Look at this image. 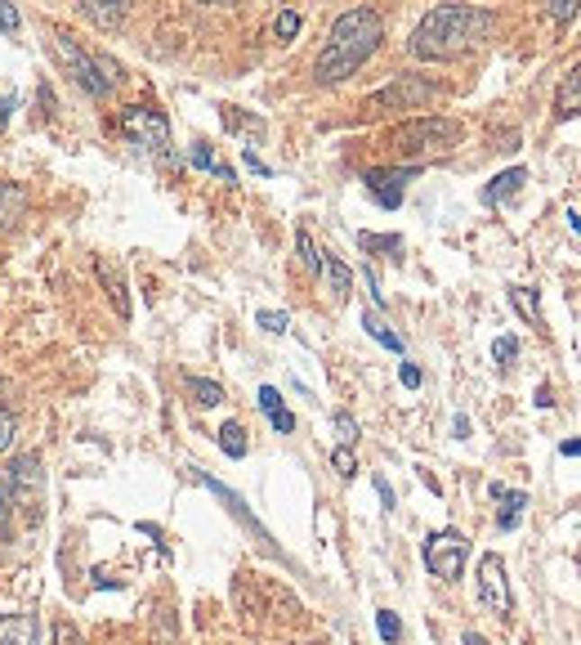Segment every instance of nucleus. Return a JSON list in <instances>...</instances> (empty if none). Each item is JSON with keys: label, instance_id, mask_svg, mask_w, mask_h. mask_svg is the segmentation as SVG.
<instances>
[{"label": "nucleus", "instance_id": "nucleus-1", "mask_svg": "<svg viewBox=\"0 0 581 645\" xmlns=\"http://www.w3.org/2000/svg\"><path fill=\"white\" fill-rule=\"evenodd\" d=\"M492 32V14L478 9V5H439L430 9L416 32H412V54L416 59H430V63H443V59H457L465 50L483 45Z\"/></svg>", "mask_w": 581, "mask_h": 645}, {"label": "nucleus", "instance_id": "nucleus-2", "mask_svg": "<svg viewBox=\"0 0 581 645\" xmlns=\"http://www.w3.org/2000/svg\"><path fill=\"white\" fill-rule=\"evenodd\" d=\"M380 36H385V23L376 9H345L331 32H327V45L313 63V77L318 86H340L349 81L376 50H380Z\"/></svg>", "mask_w": 581, "mask_h": 645}, {"label": "nucleus", "instance_id": "nucleus-3", "mask_svg": "<svg viewBox=\"0 0 581 645\" xmlns=\"http://www.w3.org/2000/svg\"><path fill=\"white\" fill-rule=\"evenodd\" d=\"M54 45H59V59L68 63V72L77 77V86H81V90H90L95 99H104L116 81H121V68H116L113 59H108V54H90V50H81V45H77V36H72L68 27H54Z\"/></svg>", "mask_w": 581, "mask_h": 645}, {"label": "nucleus", "instance_id": "nucleus-4", "mask_svg": "<svg viewBox=\"0 0 581 645\" xmlns=\"http://www.w3.org/2000/svg\"><path fill=\"white\" fill-rule=\"evenodd\" d=\"M457 139H461V122H452V117H412L407 126L394 130V148L407 152V157L439 152V148H448Z\"/></svg>", "mask_w": 581, "mask_h": 645}, {"label": "nucleus", "instance_id": "nucleus-5", "mask_svg": "<svg viewBox=\"0 0 581 645\" xmlns=\"http://www.w3.org/2000/svg\"><path fill=\"white\" fill-rule=\"evenodd\" d=\"M465 560H469V538L461 529H439V533L425 538V569L434 578H443V583L461 578Z\"/></svg>", "mask_w": 581, "mask_h": 645}, {"label": "nucleus", "instance_id": "nucleus-6", "mask_svg": "<svg viewBox=\"0 0 581 645\" xmlns=\"http://www.w3.org/2000/svg\"><path fill=\"white\" fill-rule=\"evenodd\" d=\"M439 95V86L434 81H425V77H398L394 86H385L380 95H371L367 99V113L376 117V113H416L421 104H430Z\"/></svg>", "mask_w": 581, "mask_h": 645}, {"label": "nucleus", "instance_id": "nucleus-7", "mask_svg": "<svg viewBox=\"0 0 581 645\" xmlns=\"http://www.w3.org/2000/svg\"><path fill=\"white\" fill-rule=\"evenodd\" d=\"M478 605L496 619H510L514 610V596H510V578H505V560L496 551H487L478 560Z\"/></svg>", "mask_w": 581, "mask_h": 645}, {"label": "nucleus", "instance_id": "nucleus-8", "mask_svg": "<svg viewBox=\"0 0 581 645\" xmlns=\"http://www.w3.org/2000/svg\"><path fill=\"white\" fill-rule=\"evenodd\" d=\"M121 130H125V139H134L143 152L166 157V148H170V126H166V117L152 113V108H130V113L121 117Z\"/></svg>", "mask_w": 581, "mask_h": 645}, {"label": "nucleus", "instance_id": "nucleus-9", "mask_svg": "<svg viewBox=\"0 0 581 645\" xmlns=\"http://www.w3.org/2000/svg\"><path fill=\"white\" fill-rule=\"evenodd\" d=\"M416 175V166H398V170H367L362 180H367V193L385 207V211H394L398 202H403V184Z\"/></svg>", "mask_w": 581, "mask_h": 645}, {"label": "nucleus", "instance_id": "nucleus-10", "mask_svg": "<svg viewBox=\"0 0 581 645\" xmlns=\"http://www.w3.org/2000/svg\"><path fill=\"white\" fill-rule=\"evenodd\" d=\"M36 614H0V645H36Z\"/></svg>", "mask_w": 581, "mask_h": 645}, {"label": "nucleus", "instance_id": "nucleus-11", "mask_svg": "<svg viewBox=\"0 0 581 645\" xmlns=\"http://www.w3.org/2000/svg\"><path fill=\"white\" fill-rule=\"evenodd\" d=\"M523 184H528V170H523V166H510V170H501V175L483 189V202H487V207H501V202L514 198Z\"/></svg>", "mask_w": 581, "mask_h": 645}, {"label": "nucleus", "instance_id": "nucleus-12", "mask_svg": "<svg viewBox=\"0 0 581 645\" xmlns=\"http://www.w3.org/2000/svg\"><path fill=\"white\" fill-rule=\"evenodd\" d=\"M95 269H99V278H104V287H108V296H113V309L121 318H130V287H125V278L116 273V264L108 256H99Z\"/></svg>", "mask_w": 581, "mask_h": 645}, {"label": "nucleus", "instance_id": "nucleus-13", "mask_svg": "<svg viewBox=\"0 0 581 645\" xmlns=\"http://www.w3.org/2000/svg\"><path fill=\"white\" fill-rule=\"evenodd\" d=\"M555 117L568 122V117H581V63H573V72L564 77L559 95H555Z\"/></svg>", "mask_w": 581, "mask_h": 645}, {"label": "nucleus", "instance_id": "nucleus-14", "mask_svg": "<svg viewBox=\"0 0 581 645\" xmlns=\"http://www.w3.org/2000/svg\"><path fill=\"white\" fill-rule=\"evenodd\" d=\"M487 493H492L496 502H505L496 524H501L505 533H510V529H519V516H523V507H528V493H523V489H505V484H492Z\"/></svg>", "mask_w": 581, "mask_h": 645}, {"label": "nucleus", "instance_id": "nucleus-15", "mask_svg": "<svg viewBox=\"0 0 581 645\" xmlns=\"http://www.w3.org/2000/svg\"><path fill=\"white\" fill-rule=\"evenodd\" d=\"M27 211V193L18 184H0V234H9Z\"/></svg>", "mask_w": 581, "mask_h": 645}, {"label": "nucleus", "instance_id": "nucleus-16", "mask_svg": "<svg viewBox=\"0 0 581 645\" xmlns=\"http://www.w3.org/2000/svg\"><path fill=\"white\" fill-rule=\"evenodd\" d=\"M259 408H264V417L273 421V430H277V435H291V430H295V417L286 412L282 394H277L273 386H264V390H259Z\"/></svg>", "mask_w": 581, "mask_h": 645}, {"label": "nucleus", "instance_id": "nucleus-17", "mask_svg": "<svg viewBox=\"0 0 581 645\" xmlns=\"http://www.w3.org/2000/svg\"><path fill=\"white\" fill-rule=\"evenodd\" d=\"M81 14H86L90 23H99V27H116V23H125V5H121V0H86V5H81Z\"/></svg>", "mask_w": 581, "mask_h": 645}, {"label": "nucleus", "instance_id": "nucleus-18", "mask_svg": "<svg viewBox=\"0 0 581 645\" xmlns=\"http://www.w3.org/2000/svg\"><path fill=\"white\" fill-rule=\"evenodd\" d=\"M322 273H327V282H331V296L345 300L349 287H353V269H349L340 256H322Z\"/></svg>", "mask_w": 581, "mask_h": 645}, {"label": "nucleus", "instance_id": "nucleus-19", "mask_svg": "<svg viewBox=\"0 0 581 645\" xmlns=\"http://www.w3.org/2000/svg\"><path fill=\"white\" fill-rule=\"evenodd\" d=\"M510 305H514L528 323H537V327H541V300H537V287H510Z\"/></svg>", "mask_w": 581, "mask_h": 645}, {"label": "nucleus", "instance_id": "nucleus-20", "mask_svg": "<svg viewBox=\"0 0 581 645\" xmlns=\"http://www.w3.org/2000/svg\"><path fill=\"white\" fill-rule=\"evenodd\" d=\"M188 161H193L197 170H211V175H220V180H229V184H232V170H229V166H220V161H215V152H211V143H193V152H188Z\"/></svg>", "mask_w": 581, "mask_h": 645}, {"label": "nucleus", "instance_id": "nucleus-21", "mask_svg": "<svg viewBox=\"0 0 581 645\" xmlns=\"http://www.w3.org/2000/svg\"><path fill=\"white\" fill-rule=\"evenodd\" d=\"M188 390H193V399H197L202 408H215V403H224V386H220V382H206V377H188Z\"/></svg>", "mask_w": 581, "mask_h": 645}, {"label": "nucleus", "instance_id": "nucleus-22", "mask_svg": "<svg viewBox=\"0 0 581 645\" xmlns=\"http://www.w3.org/2000/svg\"><path fill=\"white\" fill-rule=\"evenodd\" d=\"M362 327H367V332H371V336H376V341H380L385 350L403 355V336H398V332H389V327H385V323H380L376 314H362Z\"/></svg>", "mask_w": 581, "mask_h": 645}, {"label": "nucleus", "instance_id": "nucleus-23", "mask_svg": "<svg viewBox=\"0 0 581 645\" xmlns=\"http://www.w3.org/2000/svg\"><path fill=\"white\" fill-rule=\"evenodd\" d=\"M295 252H300V260H304V269H309V273H322V256H327V252H318V243H313V234H309V229H300Z\"/></svg>", "mask_w": 581, "mask_h": 645}, {"label": "nucleus", "instance_id": "nucleus-24", "mask_svg": "<svg viewBox=\"0 0 581 645\" xmlns=\"http://www.w3.org/2000/svg\"><path fill=\"white\" fill-rule=\"evenodd\" d=\"M220 448H224L229 457H246V430H241L237 421H224V426H220Z\"/></svg>", "mask_w": 581, "mask_h": 645}, {"label": "nucleus", "instance_id": "nucleus-25", "mask_svg": "<svg viewBox=\"0 0 581 645\" xmlns=\"http://www.w3.org/2000/svg\"><path fill=\"white\" fill-rule=\"evenodd\" d=\"M376 628H380V641H389V645L403 637V623H398L394 610H376Z\"/></svg>", "mask_w": 581, "mask_h": 645}, {"label": "nucleus", "instance_id": "nucleus-26", "mask_svg": "<svg viewBox=\"0 0 581 645\" xmlns=\"http://www.w3.org/2000/svg\"><path fill=\"white\" fill-rule=\"evenodd\" d=\"M492 359H496V368H510V364L519 359V341H514V336H496V346H492Z\"/></svg>", "mask_w": 581, "mask_h": 645}, {"label": "nucleus", "instance_id": "nucleus-27", "mask_svg": "<svg viewBox=\"0 0 581 645\" xmlns=\"http://www.w3.org/2000/svg\"><path fill=\"white\" fill-rule=\"evenodd\" d=\"M295 32H300V14H295V9H282L277 23H273V36H277V41H291Z\"/></svg>", "mask_w": 581, "mask_h": 645}, {"label": "nucleus", "instance_id": "nucleus-28", "mask_svg": "<svg viewBox=\"0 0 581 645\" xmlns=\"http://www.w3.org/2000/svg\"><path fill=\"white\" fill-rule=\"evenodd\" d=\"M259 327H264V332H286V327H291V314H286V309H259Z\"/></svg>", "mask_w": 581, "mask_h": 645}, {"label": "nucleus", "instance_id": "nucleus-29", "mask_svg": "<svg viewBox=\"0 0 581 645\" xmlns=\"http://www.w3.org/2000/svg\"><path fill=\"white\" fill-rule=\"evenodd\" d=\"M331 466H336L345 480H349V475H358V457H353V448H345V444H340V448L331 453Z\"/></svg>", "mask_w": 581, "mask_h": 645}, {"label": "nucleus", "instance_id": "nucleus-30", "mask_svg": "<svg viewBox=\"0 0 581 645\" xmlns=\"http://www.w3.org/2000/svg\"><path fill=\"white\" fill-rule=\"evenodd\" d=\"M546 14H550L555 23H573V18H577V0H550Z\"/></svg>", "mask_w": 581, "mask_h": 645}, {"label": "nucleus", "instance_id": "nucleus-31", "mask_svg": "<svg viewBox=\"0 0 581 645\" xmlns=\"http://www.w3.org/2000/svg\"><path fill=\"white\" fill-rule=\"evenodd\" d=\"M18 27H23V18H18V9L0 0V32H5V36H18Z\"/></svg>", "mask_w": 581, "mask_h": 645}, {"label": "nucleus", "instance_id": "nucleus-32", "mask_svg": "<svg viewBox=\"0 0 581 645\" xmlns=\"http://www.w3.org/2000/svg\"><path fill=\"white\" fill-rule=\"evenodd\" d=\"M336 430H340V444H345V448L358 439V421H353L349 412H336Z\"/></svg>", "mask_w": 581, "mask_h": 645}, {"label": "nucleus", "instance_id": "nucleus-33", "mask_svg": "<svg viewBox=\"0 0 581 645\" xmlns=\"http://www.w3.org/2000/svg\"><path fill=\"white\" fill-rule=\"evenodd\" d=\"M358 243H362L367 252H376V247H385V252H398V238H376V234H358Z\"/></svg>", "mask_w": 581, "mask_h": 645}, {"label": "nucleus", "instance_id": "nucleus-34", "mask_svg": "<svg viewBox=\"0 0 581 645\" xmlns=\"http://www.w3.org/2000/svg\"><path fill=\"white\" fill-rule=\"evenodd\" d=\"M9 439H14V412H9V408H0V453L9 448Z\"/></svg>", "mask_w": 581, "mask_h": 645}, {"label": "nucleus", "instance_id": "nucleus-35", "mask_svg": "<svg viewBox=\"0 0 581 645\" xmlns=\"http://www.w3.org/2000/svg\"><path fill=\"white\" fill-rule=\"evenodd\" d=\"M398 382L407 390H416L421 386V368H416V364H403V368H398Z\"/></svg>", "mask_w": 581, "mask_h": 645}, {"label": "nucleus", "instance_id": "nucleus-36", "mask_svg": "<svg viewBox=\"0 0 581 645\" xmlns=\"http://www.w3.org/2000/svg\"><path fill=\"white\" fill-rule=\"evenodd\" d=\"M376 493H380L385 511H394V489H389V480H376Z\"/></svg>", "mask_w": 581, "mask_h": 645}, {"label": "nucleus", "instance_id": "nucleus-37", "mask_svg": "<svg viewBox=\"0 0 581 645\" xmlns=\"http://www.w3.org/2000/svg\"><path fill=\"white\" fill-rule=\"evenodd\" d=\"M241 157H246V166H250V170H255V175H268V166H264V161H259V157H255V152H250V148H246V152H241Z\"/></svg>", "mask_w": 581, "mask_h": 645}, {"label": "nucleus", "instance_id": "nucleus-38", "mask_svg": "<svg viewBox=\"0 0 581 645\" xmlns=\"http://www.w3.org/2000/svg\"><path fill=\"white\" fill-rule=\"evenodd\" d=\"M559 453H564V457H581V439H564Z\"/></svg>", "mask_w": 581, "mask_h": 645}, {"label": "nucleus", "instance_id": "nucleus-39", "mask_svg": "<svg viewBox=\"0 0 581 645\" xmlns=\"http://www.w3.org/2000/svg\"><path fill=\"white\" fill-rule=\"evenodd\" d=\"M550 403H555V399H550V386H541L537 390V408H550Z\"/></svg>", "mask_w": 581, "mask_h": 645}, {"label": "nucleus", "instance_id": "nucleus-40", "mask_svg": "<svg viewBox=\"0 0 581 645\" xmlns=\"http://www.w3.org/2000/svg\"><path fill=\"white\" fill-rule=\"evenodd\" d=\"M5 122H9V99H0V130H5Z\"/></svg>", "mask_w": 581, "mask_h": 645}, {"label": "nucleus", "instance_id": "nucleus-41", "mask_svg": "<svg viewBox=\"0 0 581 645\" xmlns=\"http://www.w3.org/2000/svg\"><path fill=\"white\" fill-rule=\"evenodd\" d=\"M568 225H573V234H581V216L577 211H568Z\"/></svg>", "mask_w": 581, "mask_h": 645}, {"label": "nucleus", "instance_id": "nucleus-42", "mask_svg": "<svg viewBox=\"0 0 581 645\" xmlns=\"http://www.w3.org/2000/svg\"><path fill=\"white\" fill-rule=\"evenodd\" d=\"M465 645H487V641H483L478 632H465Z\"/></svg>", "mask_w": 581, "mask_h": 645}, {"label": "nucleus", "instance_id": "nucleus-43", "mask_svg": "<svg viewBox=\"0 0 581 645\" xmlns=\"http://www.w3.org/2000/svg\"><path fill=\"white\" fill-rule=\"evenodd\" d=\"M0 516H5V498H0Z\"/></svg>", "mask_w": 581, "mask_h": 645}]
</instances>
